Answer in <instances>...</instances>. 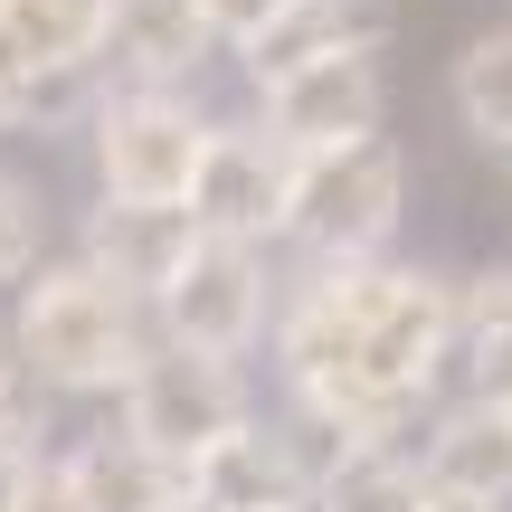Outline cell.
Wrapping results in <instances>:
<instances>
[{"instance_id":"cell-1","label":"cell","mask_w":512,"mask_h":512,"mask_svg":"<svg viewBox=\"0 0 512 512\" xmlns=\"http://www.w3.org/2000/svg\"><path fill=\"white\" fill-rule=\"evenodd\" d=\"M143 294H124L105 266H48L19 294V370H38L48 389H124L143 370V323H133Z\"/></svg>"},{"instance_id":"cell-2","label":"cell","mask_w":512,"mask_h":512,"mask_svg":"<svg viewBox=\"0 0 512 512\" xmlns=\"http://www.w3.org/2000/svg\"><path fill=\"white\" fill-rule=\"evenodd\" d=\"M399 200H408V171H399V152H389L380 133L294 152L285 238H304L313 256H380L389 228H399Z\"/></svg>"},{"instance_id":"cell-3","label":"cell","mask_w":512,"mask_h":512,"mask_svg":"<svg viewBox=\"0 0 512 512\" xmlns=\"http://www.w3.org/2000/svg\"><path fill=\"white\" fill-rule=\"evenodd\" d=\"M247 427V389L238 370H228V351H143V370L124 380V437H143L152 456H171L190 475V465L209 456L219 437H238Z\"/></svg>"},{"instance_id":"cell-4","label":"cell","mask_w":512,"mask_h":512,"mask_svg":"<svg viewBox=\"0 0 512 512\" xmlns=\"http://www.w3.org/2000/svg\"><path fill=\"white\" fill-rule=\"evenodd\" d=\"M209 114L181 105L171 86H133L95 114V181L105 200H190L200 181V152H209Z\"/></svg>"},{"instance_id":"cell-5","label":"cell","mask_w":512,"mask_h":512,"mask_svg":"<svg viewBox=\"0 0 512 512\" xmlns=\"http://www.w3.org/2000/svg\"><path fill=\"white\" fill-rule=\"evenodd\" d=\"M162 332L171 342H190V351H238L256 342V323H266V275H256V247H238V238H209L200 228V247L181 256V275H171L162 294Z\"/></svg>"},{"instance_id":"cell-6","label":"cell","mask_w":512,"mask_h":512,"mask_svg":"<svg viewBox=\"0 0 512 512\" xmlns=\"http://www.w3.org/2000/svg\"><path fill=\"white\" fill-rule=\"evenodd\" d=\"M285 209H294V152L275 143V133H209L200 152V181H190V219L209 228V238H285Z\"/></svg>"},{"instance_id":"cell-7","label":"cell","mask_w":512,"mask_h":512,"mask_svg":"<svg viewBox=\"0 0 512 512\" xmlns=\"http://www.w3.org/2000/svg\"><path fill=\"white\" fill-rule=\"evenodd\" d=\"M266 133L285 152H323V143H361L380 133V67L370 57H313V67L266 76Z\"/></svg>"},{"instance_id":"cell-8","label":"cell","mask_w":512,"mask_h":512,"mask_svg":"<svg viewBox=\"0 0 512 512\" xmlns=\"http://www.w3.org/2000/svg\"><path fill=\"white\" fill-rule=\"evenodd\" d=\"M190 247H200L190 200H105L86 219V266H105L124 294H162Z\"/></svg>"},{"instance_id":"cell-9","label":"cell","mask_w":512,"mask_h":512,"mask_svg":"<svg viewBox=\"0 0 512 512\" xmlns=\"http://www.w3.org/2000/svg\"><path fill=\"white\" fill-rule=\"evenodd\" d=\"M209 38L219 29L200 19V0H105V48L95 57H114L133 86H171L209 57Z\"/></svg>"},{"instance_id":"cell-10","label":"cell","mask_w":512,"mask_h":512,"mask_svg":"<svg viewBox=\"0 0 512 512\" xmlns=\"http://www.w3.org/2000/svg\"><path fill=\"white\" fill-rule=\"evenodd\" d=\"M389 38V0H294L266 38H247V67L256 86L285 67H313V57H380Z\"/></svg>"},{"instance_id":"cell-11","label":"cell","mask_w":512,"mask_h":512,"mask_svg":"<svg viewBox=\"0 0 512 512\" xmlns=\"http://www.w3.org/2000/svg\"><path fill=\"white\" fill-rule=\"evenodd\" d=\"M427 484H437V494L503 503V494H512V399H465V408H446L437 437H427Z\"/></svg>"},{"instance_id":"cell-12","label":"cell","mask_w":512,"mask_h":512,"mask_svg":"<svg viewBox=\"0 0 512 512\" xmlns=\"http://www.w3.org/2000/svg\"><path fill=\"white\" fill-rule=\"evenodd\" d=\"M190 494L219 503V512H285V503H304L313 484L294 475L285 437H256V427H238V437H219L200 465H190Z\"/></svg>"},{"instance_id":"cell-13","label":"cell","mask_w":512,"mask_h":512,"mask_svg":"<svg viewBox=\"0 0 512 512\" xmlns=\"http://www.w3.org/2000/svg\"><path fill=\"white\" fill-rule=\"evenodd\" d=\"M76 484H86L95 512H171L190 494V475L171 456H152L143 437H114V446H86V456H67Z\"/></svg>"},{"instance_id":"cell-14","label":"cell","mask_w":512,"mask_h":512,"mask_svg":"<svg viewBox=\"0 0 512 512\" xmlns=\"http://www.w3.org/2000/svg\"><path fill=\"white\" fill-rule=\"evenodd\" d=\"M0 38L29 67H67V57L105 48V0H0Z\"/></svg>"},{"instance_id":"cell-15","label":"cell","mask_w":512,"mask_h":512,"mask_svg":"<svg viewBox=\"0 0 512 512\" xmlns=\"http://www.w3.org/2000/svg\"><path fill=\"white\" fill-rule=\"evenodd\" d=\"M76 114H105L95 105V57H67V67H19L0 86V124L10 133H57Z\"/></svg>"},{"instance_id":"cell-16","label":"cell","mask_w":512,"mask_h":512,"mask_svg":"<svg viewBox=\"0 0 512 512\" xmlns=\"http://www.w3.org/2000/svg\"><path fill=\"white\" fill-rule=\"evenodd\" d=\"M427 465H408V456H389V446H361V456L342 465V475H323V512H427Z\"/></svg>"},{"instance_id":"cell-17","label":"cell","mask_w":512,"mask_h":512,"mask_svg":"<svg viewBox=\"0 0 512 512\" xmlns=\"http://www.w3.org/2000/svg\"><path fill=\"white\" fill-rule=\"evenodd\" d=\"M456 114H465V133L512 152V29H484L456 57Z\"/></svg>"},{"instance_id":"cell-18","label":"cell","mask_w":512,"mask_h":512,"mask_svg":"<svg viewBox=\"0 0 512 512\" xmlns=\"http://www.w3.org/2000/svg\"><path fill=\"white\" fill-rule=\"evenodd\" d=\"M38 247H48V209H38V190L19 171H0V285L38 275Z\"/></svg>"},{"instance_id":"cell-19","label":"cell","mask_w":512,"mask_h":512,"mask_svg":"<svg viewBox=\"0 0 512 512\" xmlns=\"http://www.w3.org/2000/svg\"><path fill=\"white\" fill-rule=\"evenodd\" d=\"M456 332L475 342V361H484V370H512V266H503V275H484V285L456 304Z\"/></svg>"},{"instance_id":"cell-20","label":"cell","mask_w":512,"mask_h":512,"mask_svg":"<svg viewBox=\"0 0 512 512\" xmlns=\"http://www.w3.org/2000/svg\"><path fill=\"white\" fill-rule=\"evenodd\" d=\"M0 512H95L86 503V484H76V465H19L10 484H0Z\"/></svg>"},{"instance_id":"cell-21","label":"cell","mask_w":512,"mask_h":512,"mask_svg":"<svg viewBox=\"0 0 512 512\" xmlns=\"http://www.w3.org/2000/svg\"><path fill=\"white\" fill-rule=\"evenodd\" d=\"M285 10H294V0H200V19H209L219 38H238V48H247V38H266Z\"/></svg>"},{"instance_id":"cell-22","label":"cell","mask_w":512,"mask_h":512,"mask_svg":"<svg viewBox=\"0 0 512 512\" xmlns=\"http://www.w3.org/2000/svg\"><path fill=\"white\" fill-rule=\"evenodd\" d=\"M427 512H503V503H475V494H427Z\"/></svg>"},{"instance_id":"cell-23","label":"cell","mask_w":512,"mask_h":512,"mask_svg":"<svg viewBox=\"0 0 512 512\" xmlns=\"http://www.w3.org/2000/svg\"><path fill=\"white\" fill-rule=\"evenodd\" d=\"M19 67H29V57H19V48H10V38H0V86H10V76H19Z\"/></svg>"},{"instance_id":"cell-24","label":"cell","mask_w":512,"mask_h":512,"mask_svg":"<svg viewBox=\"0 0 512 512\" xmlns=\"http://www.w3.org/2000/svg\"><path fill=\"white\" fill-rule=\"evenodd\" d=\"M10 351H19V342H0V389H10V370H19V361H10Z\"/></svg>"},{"instance_id":"cell-25","label":"cell","mask_w":512,"mask_h":512,"mask_svg":"<svg viewBox=\"0 0 512 512\" xmlns=\"http://www.w3.org/2000/svg\"><path fill=\"white\" fill-rule=\"evenodd\" d=\"M171 512H219V503H200V494H181V503H171Z\"/></svg>"},{"instance_id":"cell-26","label":"cell","mask_w":512,"mask_h":512,"mask_svg":"<svg viewBox=\"0 0 512 512\" xmlns=\"http://www.w3.org/2000/svg\"><path fill=\"white\" fill-rule=\"evenodd\" d=\"M503 399H512V389H503Z\"/></svg>"}]
</instances>
